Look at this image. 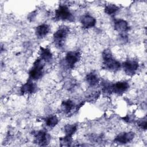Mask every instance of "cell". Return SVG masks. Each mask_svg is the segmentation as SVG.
Masks as SVG:
<instances>
[{
    "mask_svg": "<svg viewBox=\"0 0 147 147\" xmlns=\"http://www.w3.org/2000/svg\"><path fill=\"white\" fill-rule=\"evenodd\" d=\"M103 68L111 72H117L121 68V63L115 59L112 52L109 48L105 49L102 53Z\"/></svg>",
    "mask_w": 147,
    "mask_h": 147,
    "instance_id": "cell-1",
    "label": "cell"
},
{
    "mask_svg": "<svg viewBox=\"0 0 147 147\" xmlns=\"http://www.w3.org/2000/svg\"><path fill=\"white\" fill-rule=\"evenodd\" d=\"M70 29L66 25H61L53 34V41L54 45L58 49H62L66 42Z\"/></svg>",
    "mask_w": 147,
    "mask_h": 147,
    "instance_id": "cell-2",
    "label": "cell"
},
{
    "mask_svg": "<svg viewBox=\"0 0 147 147\" xmlns=\"http://www.w3.org/2000/svg\"><path fill=\"white\" fill-rule=\"evenodd\" d=\"M53 20L56 21L74 22L75 16L66 5H60L55 11Z\"/></svg>",
    "mask_w": 147,
    "mask_h": 147,
    "instance_id": "cell-3",
    "label": "cell"
},
{
    "mask_svg": "<svg viewBox=\"0 0 147 147\" xmlns=\"http://www.w3.org/2000/svg\"><path fill=\"white\" fill-rule=\"evenodd\" d=\"M44 63L39 57L36 59L29 71V79L33 81L41 79L44 75Z\"/></svg>",
    "mask_w": 147,
    "mask_h": 147,
    "instance_id": "cell-4",
    "label": "cell"
},
{
    "mask_svg": "<svg viewBox=\"0 0 147 147\" xmlns=\"http://www.w3.org/2000/svg\"><path fill=\"white\" fill-rule=\"evenodd\" d=\"M32 135L33 136V143L38 146H47L51 141V137L46 130L33 131Z\"/></svg>",
    "mask_w": 147,
    "mask_h": 147,
    "instance_id": "cell-5",
    "label": "cell"
},
{
    "mask_svg": "<svg viewBox=\"0 0 147 147\" xmlns=\"http://www.w3.org/2000/svg\"><path fill=\"white\" fill-rule=\"evenodd\" d=\"M81 53L79 50L68 52L64 59L65 67L68 69H73L76 64L80 60Z\"/></svg>",
    "mask_w": 147,
    "mask_h": 147,
    "instance_id": "cell-6",
    "label": "cell"
},
{
    "mask_svg": "<svg viewBox=\"0 0 147 147\" xmlns=\"http://www.w3.org/2000/svg\"><path fill=\"white\" fill-rule=\"evenodd\" d=\"M139 67V62L135 59H128L121 64V67L124 72L130 76H132L137 73Z\"/></svg>",
    "mask_w": 147,
    "mask_h": 147,
    "instance_id": "cell-7",
    "label": "cell"
},
{
    "mask_svg": "<svg viewBox=\"0 0 147 147\" xmlns=\"http://www.w3.org/2000/svg\"><path fill=\"white\" fill-rule=\"evenodd\" d=\"M83 105L84 103L83 102L77 105L72 100L67 99L62 101L60 105V110L63 114L68 115L78 111Z\"/></svg>",
    "mask_w": 147,
    "mask_h": 147,
    "instance_id": "cell-8",
    "label": "cell"
},
{
    "mask_svg": "<svg viewBox=\"0 0 147 147\" xmlns=\"http://www.w3.org/2000/svg\"><path fill=\"white\" fill-rule=\"evenodd\" d=\"M37 91V85L34 81L28 78L27 81L23 84L20 90L21 95H32L34 94Z\"/></svg>",
    "mask_w": 147,
    "mask_h": 147,
    "instance_id": "cell-9",
    "label": "cell"
},
{
    "mask_svg": "<svg viewBox=\"0 0 147 147\" xmlns=\"http://www.w3.org/2000/svg\"><path fill=\"white\" fill-rule=\"evenodd\" d=\"M135 137L133 131H125L118 134L114 139V142L119 145H124L130 143Z\"/></svg>",
    "mask_w": 147,
    "mask_h": 147,
    "instance_id": "cell-10",
    "label": "cell"
},
{
    "mask_svg": "<svg viewBox=\"0 0 147 147\" xmlns=\"http://www.w3.org/2000/svg\"><path fill=\"white\" fill-rule=\"evenodd\" d=\"M129 87L130 84L127 81H119L115 83H112V94L114 93L118 95H121L126 92Z\"/></svg>",
    "mask_w": 147,
    "mask_h": 147,
    "instance_id": "cell-11",
    "label": "cell"
},
{
    "mask_svg": "<svg viewBox=\"0 0 147 147\" xmlns=\"http://www.w3.org/2000/svg\"><path fill=\"white\" fill-rule=\"evenodd\" d=\"M113 25L114 30L119 34H126L130 30V26L128 22L123 19H114Z\"/></svg>",
    "mask_w": 147,
    "mask_h": 147,
    "instance_id": "cell-12",
    "label": "cell"
},
{
    "mask_svg": "<svg viewBox=\"0 0 147 147\" xmlns=\"http://www.w3.org/2000/svg\"><path fill=\"white\" fill-rule=\"evenodd\" d=\"M80 22L82 28L87 29L92 28L95 26L96 20L92 16L89 14H86L81 17Z\"/></svg>",
    "mask_w": 147,
    "mask_h": 147,
    "instance_id": "cell-13",
    "label": "cell"
},
{
    "mask_svg": "<svg viewBox=\"0 0 147 147\" xmlns=\"http://www.w3.org/2000/svg\"><path fill=\"white\" fill-rule=\"evenodd\" d=\"M38 57L44 63H51L53 60V54L49 48L40 47Z\"/></svg>",
    "mask_w": 147,
    "mask_h": 147,
    "instance_id": "cell-14",
    "label": "cell"
},
{
    "mask_svg": "<svg viewBox=\"0 0 147 147\" xmlns=\"http://www.w3.org/2000/svg\"><path fill=\"white\" fill-rule=\"evenodd\" d=\"M86 81L91 87H96L100 83V78L96 71H91L86 76Z\"/></svg>",
    "mask_w": 147,
    "mask_h": 147,
    "instance_id": "cell-15",
    "label": "cell"
},
{
    "mask_svg": "<svg viewBox=\"0 0 147 147\" xmlns=\"http://www.w3.org/2000/svg\"><path fill=\"white\" fill-rule=\"evenodd\" d=\"M50 32V26L48 24L44 23L38 25L35 29L36 36L38 38H42L47 36Z\"/></svg>",
    "mask_w": 147,
    "mask_h": 147,
    "instance_id": "cell-16",
    "label": "cell"
},
{
    "mask_svg": "<svg viewBox=\"0 0 147 147\" xmlns=\"http://www.w3.org/2000/svg\"><path fill=\"white\" fill-rule=\"evenodd\" d=\"M119 10V7L114 3H109L105 6V13L110 16H115Z\"/></svg>",
    "mask_w": 147,
    "mask_h": 147,
    "instance_id": "cell-17",
    "label": "cell"
},
{
    "mask_svg": "<svg viewBox=\"0 0 147 147\" xmlns=\"http://www.w3.org/2000/svg\"><path fill=\"white\" fill-rule=\"evenodd\" d=\"M44 121L45 125L49 128H53L58 124L59 122L58 117L55 115H52L46 117L44 119Z\"/></svg>",
    "mask_w": 147,
    "mask_h": 147,
    "instance_id": "cell-18",
    "label": "cell"
},
{
    "mask_svg": "<svg viewBox=\"0 0 147 147\" xmlns=\"http://www.w3.org/2000/svg\"><path fill=\"white\" fill-rule=\"evenodd\" d=\"M77 130L78 126L75 124H67L64 126V131L66 136L72 137Z\"/></svg>",
    "mask_w": 147,
    "mask_h": 147,
    "instance_id": "cell-19",
    "label": "cell"
},
{
    "mask_svg": "<svg viewBox=\"0 0 147 147\" xmlns=\"http://www.w3.org/2000/svg\"><path fill=\"white\" fill-rule=\"evenodd\" d=\"M72 142V137L65 135L59 138V144L61 146H69Z\"/></svg>",
    "mask_w": 147,
    "mask_h": 147,
    "instance_id": "cell-20",
    "label": "cell"
},
{
    "mask_svg": "<svg viewBox=\"0 0 147 147\" xmlns=\"http://www.w3.org/2000/svg\"><path fill=\"white\" fill-rule=\"evenodd\" d=\"M137 125L138 127H140L141 129L146 130V125H147V122H146V116L137 121Z\"/></svg>",
    "mask_w": 147,
    "mask_h": 147,
    "instance_id": "cell-21",
    "label": "cell"
},
{
    "mask_svg": "<svg viewBox=\"0 0 147 147\" xmlns=\"http://www.w3.org/2000/svg\"><path fill=\"white\" fill-rule=\"evenodd\" d=\"M100 94V93L99 91H94V92H92L87 97V100H88L89 102L94 101L98 99Z\"/></svg>",
    "mask_w": 147,
    "mask_h": 147,
    "instance_id": "cell-22",
    "label": "cell"
},
{
    "mask_svg": "<svg viewBox=\"0 0 147 147\" xmlns=\"http://www.w3.org/2000/svg\"><path fill=\"white\" fill-rule=\"evenodd\" d=\"M36 16V11H32L31 13H30L28 17V19L30 21H33V19L35 18Z\"/></svg>",
    "mask_w": 147,
    "mask_h": 147,
    "instance_id": "cell-23",
    "label": "cell"
},
{
    "mask_svg": "<svg viewBox=\"0 0 147 147\" xmlns=\"http://www.w3.org/2000/svg\"><path fill=\"white\" fill-rule=\"evenodd\" d=\"M122 119L123 121H125V122H126L127 123H130L132 121V118L129 115H127L125 117H123Z\"/></svg>",
    "mask_w": 147,
    "mask_h": 147,
    "instance_id": "cell-24",
    "label": "cell"
}]
</instances>
